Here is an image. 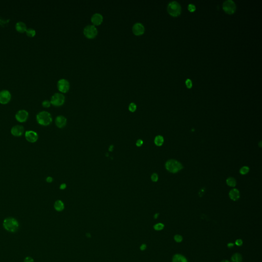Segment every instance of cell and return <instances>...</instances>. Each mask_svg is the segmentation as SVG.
Instances as JSON below:
<instances>
[{
  "label": "cell",
  "instance_id": "36",
  "mask_svg": "<svg viewBox=\"0 0 262 262\" xmlns=\"http://www.w3.org/2000/svg\"><path fill=\"white\" fill-rule=\"evenodd\" d=\"M146 248V244H142L140 246V249L141 251L145 250Z\"/></svg>",
  "mask_w": 262,
  "mask_h": 262
},
{
  "label": "cell",
  "instance_id": "37",
  "mask_svg": "<svg viewBox=\"0 0 262 262\" xmlns=\"http://www.w3.org/2000/svg\"><path fill=\"white\" fill-rule=\"evenodd\" d=\"M66 187H67V185H66V184H65V183H62V184H61L60 185V186H59L60 189H62V190H64V189H66Z\"/></svg>",
  "mask_w": 262,
  "mask_h": 262
},
{
  "label": "cell",
  "instance_id": "31",
  "mask_svg": "<svg viewBox=\"0 0 262 262\" xmlns=\"http://www.w3.org/2000/svg\"><path fill=\"white\" fill-rule=\"evenodd\" d=\"M151 179L153 182H157L158 180V176L156 173H154L152 174L151 176Z\"/></svg>",
  "mask_w": 262,
  "mask_h": 262
},
{
  "label": "cell",
  "instance_id": "28",
  "mask_svg": "<svg viewBox=\"0 0 262 262\" xmlns=\"http://www.w3.org/2000/svg\"><path fill=\"white\" fill-rule=\"evenodd\" d=\"M174 240H175V241H176V242L180 243V242H182L183 238H182V237L181 235H179V234H176V235H175Z\"/></svg>",
  "mask_w": 262,
  "mask_h": 262
},
{
  "label": "cell",
  "instance_id": "23",
  "mask_svg": "<svg viewBox=\"0 0 262 262\" xmlns=\"http://www.w3.org/2000/svg\"><path fill=\"white\" fill-rule=\"evenodd\" d=\"M26 33L28 37L33 38L36 34V31L33 28H28L26 31Z\"/></svg>",
  "mask_w": 262,
  "mask_h": 262
},
{
  "label": "cell",
  "instance_id": "20",
  "mask_svg": "<svg viewBox=\"0 0 262 262\" xmlns=\"http://www.w3.org/2000/svg\"><path fill=\"white\" fill-rule=\"evenodd\" d=\"M154 142L157 146H161L164 142V138L162 136H157L154 139Z\"/></svg>",
  "mask_w": 262,
  "mask_h": 262
},
{
  "label": "cell",
  "instance_id": "3",
  "mask_svg": "<svg viewBox=\"0 0 262 262\" xmlns=\"http://www.w3.org/2000/svg\"><path fill=\"white\" fill-rule=\"evenodd\" d=\"M165 167L167 170L172 173H176L183 168L182 164L177 160L171 159L168 160L165 164Z\"/></svg>",
  "mask_w": 262,
  "mask_h": 262
},
{
  "label": "cell",
  "instance_id": "32",
  "mask_svg": "<svg viewBox=\"0 0 262 262\" xmlns=\"http://www.w3.org/2000/svg\"><path fill=\"white\" fill-rule=\"evenodd\" d=\"M185 84H186V85L187 87L188 88H191V87H192V86H193L192 81L190 79H187L186 80Z\"/></svg>",
  "mask_w": 262,
  "mask_h": 262
},
{
  "label": "cell",
  "instance_id": "13",
  "mask_svg": "<svg viewBox=\"0 0 262 262\" xmlns=\"http://www.w3.org/2000/svg\"><path fill=\"white\" fill-rule=\"evenodd\" d=\"M103 16L99 13H95L91 17V22L94 26H98L103 22Z\"/></svg>",
  "mask_w": 262,
  "mask_h": 262
},
{
  "label": "cell",
  "instance_id": "26",
  "mask_svg": "<svg viewBox=\"0 0 262 262\" xmlns=\"http://www.w3.org/2000/svg\"><path fill=\"white\" fill-rule=\"evenodd\" d=\"M249 171V168L247 166H243L240 169V173L242 175H245L247 174Z\"/></svg>",
  "mask_w": 262,
  "mask_h": 262
},
{
  "label": "cell",
  "instance_id": "11",
  "mask_svg": "<svg viewBox=\"0 0 262 262\" xmlns=\"http://www.w3.org/2000/svg\"><path fill=\"white\" fill-rule=\"evenodd\" d=\"M28 118V113L24 110L19 111L16 115L15 118L19 122H24L26 121Z\"/></svg>",
  "mask_w": 262,
  "mask_h": 262
},
{
  "label": "cell",
  "instance_id": "22",
  "mask_svg": "<svg viewBox=\"0 0 262 262\" xmlns=\"http://www.w3.org/2000/svg\"><path fill=\"white\" fill-rule=\"evenodd\" d=\"M226 183L228 186L231 187H234L237 184V182L235 179L233 177L228 178L226 180Z\"/></svg>",
  "mask_w": 262,
  "mask_h": 262
},
{
  "label": "cell",
  "instance_id": "33",
  "mask_svg": "<svg viewBox=\"0 0 262 262\" xmlns=\"http://www.w3.org/2000/svg\"><path fill=\"white\" fill-rule=\"evenodd\" d=\"M143 141L142 139H138L137 140L136 142V145L138 147L141 146L143 145Z\"/></svg>",
  "mask_w": 262,
  "mask_h": 262
},
{
  "label": "cell",
  "instance_id": "39",
  "mask_svg": "<svg viewBox=\"0 0 262 262\" xmlns=\"http://www.w3.org/2000/svg\"><path fill=\"white\" fill-rule=\"evenodd\" d=\"M227 246H228V248H232V247H233V246H234V244L232 243H228V244H227Z\"/></svg>",
  "mask_w": 262,
  "mask_h": 262
},
{
  "label": "cell",
  "instance_id": "19",
  "mask_svg": "<svg viewBox=\"0 0 262 262\" xmlns=\"http://www.w3.org/2000/svg\"><path fill=\"white\" fill-rule=\"evenodd\" d=\"M173 262H187V259L181 254H175L173 258Z\"/></svg>",
  "mask_w": 262,
  "mask_h": 262
},
{
  "label": "cell",
  "instance_id": "41",
  "mask_svg": "<svg viewBox=\"0 0 262 262\" xmlns=\"http://www.w3.org/2000/svg\"><path fill=\"white\" fill-rule=\"evenodd\" d=\"M159 213H156V214H155V215H154V219H157V218H158V216H159Z\"/></svg>",
  "mask_w": 262,
  "mask_h": 262
},
{
  "label": "cell",
  "instance_id": "5",
  "mask_svg": "<svg viewBox=\"0 0 262 262\" xmlns=\"http://www.w3.org/2000/svg\"><path fill=\"white\" fill-rule=\"evenodd\" d=\"M84 34L85 37L89 39L95 38L98 34V30L93 25H87L84 28Z\"/></svg>",
  "mask_w": 262,
  "mask_h": 262
},
{
  "label": "cell",
  "instance_id": "30",
  "mask_svg": "<svg viewBox=\"0 0 262 262\" xmlns=\"http://www.w3.org/2000/svg\"><path fill=\"white\" fill-rule=\"evenodd\" d=\"M188 9L189 10V11L191 12H194L196 10V6L195 5L193 4H189L188 6Z\"/></svg>",
  "mask_w": 262,
  "mask_h": 262
},
{
  "label": "cell",
  "instance_id": "7",
  "mask_svg": "<svg viewBox=\"0 0 262 262\" xmlns=\"http://www.w3.org/2000/svg\"><path fill=\"white\" fill-rule=\"evenodd\" d=\"M223 8L224 11L228 14H233L236 10V5L232 0H227L223 4Z\"/></svg>",
  "mask_w": 262,
  "mask_h": 262
},
{
  "label": "cell",
  "instance_id": "35",
  "mask_svg": "<svg viewBox=\"0 0 262 262\" xmlns=\"http://www.w3.org/2000/svg\"><path fill=\"white\" fill-rule=\"evenodd\" d=\"M24 262H34L33 260L30 257H26L24 260Z\"/></svg>",
  "mask_w": 262,
  "mask_h": 262
},
{
  "label": "cell",
  "instance_id": "21",
  "mask_svg": "<svg viewBox=\"0 0 262 262\" xmlns=\"http://www.w3.org/2000/svg\"><path fill=\"white\" fill-rule=\"evenodd\" d=\"M232 262H242V256L239 253H234L232 257Z\"/></svg>",
  "mask_w": 262,
  "mask_h": 262
},
{
  "label": "cell",
  "instance_id": "17",
  "mask_svg": "<svg viewBox=\"0 0 262 262\" xmlns=\"http://www.w3.org/2000/svg\"><path fill=\"white\" fill-rule=\"evenodd\" d=\"M15 29L19 33H24L27 29L26 24L23 22H19L15 25Z\"/></svg>",
  "mask_w": 262,
  "mask_h": 262
},
{
  "label": "cell",
  "instance_id": "42",
  "mask_svg": "<svg viewBox=\"0 0 262 262\" xmlns=\"http://www.w3.org/2000/svg\"><path fill=\"white\" fill-rule=\"evenodd\" d=\"M113 147H114V146H110V147H109V151H110V152H112L113 150Z\"/></svg>",
  "mask_w": 262,
  "mask_h": 262
},
{
  "label": "cell",
  "instance_id": "1",
  "mask_svg": "<svg viewBox=\"0 0 262 262\" xmlns=\"http://www.w3.org/2000/svg\"><path fill=\"white\" fill-rule=\"evenodd\" d=\"M3 226L5 229L10 233H14L19 228L18 221L13 218H7L4 220Z\"/></svg>",
  "mask_w": 262,
  "mask_h": 262
},
{
  "label": "cell",
  "instance_id": "6",
  "mask_svg": "<svg viewBox=\"0 0 262 262\" xmlns=\"http://www.w3.org/2000/svg\"><path fill=\"white\" fill-rule=\"evenodd\" d=\"M65 97L61 93H56L52 95L51 98V104L54 106L59 107L62 106L65 102Z\"/></svg>",
  "mask_w": 262,
  "mask_h": 262
},
{
  "label": "cell",
  "instance_id": "10",
  "mask_svg": "<svg viewBox=\"0 0 262 262\" xmlns=\"http://www.w3.org/2000/svg\"><path fill=\"white\" fill-rule=\"evenodd\" d=\"M145 28L143 25L140 23H136L133 25L132 31L136 35H141L145 32Z\"/></svg>",
  "mask_w": 262,
  "mask_h": 262
},
{
  "label": "cell",
  "instance_id": "15",
  "mask_svg": "<svg viewBox=\"0 0 262 262\" xmlns=\"http://www.w3.org/2000/svg\"><path fill=\"white\" fill-rule=\"evenodd\" d=\"M55 124L58 127L63 128L65 127L67 122L66 118L62 115H59L56 117L55 119Z\"/></svg>",
  "mask_w": 262,
  "mask_h": 262
},
{
  "label": "cell",
  "instance_id": "4",
  "mask_svg": "<svg viewBox=\"0 0 262 262\" xmlns=\"http://www.w3.org/2000/svg\"><path fill=\"white\" fill-rule=\"evenodd\" d=\"M167 11L173 17H177L181 13V7L177 1H172L168 4Z\"/></svg>",
  "mask_w": 262,
  "mask_h": 262
},
{
  "label": "cell",
  "instance_id": "14",
  "mask_svg": "<svg viewBox=\"0 0 262 262\" xmlns=\"http://www.w3.org/2000/svg\"><path fill=\"white\" fill-rule=\"evenodd\" d=\"M24 132V127L22 126L17 125L15 126L11 129V133L14 136H20L23 135Z\"/></svg>",
  "mask_w": 262,
  "mask_h": 262
},
{
  "label": "cell",
  "instance_id": "29",
  "mask_svg": "<svg viewBox=\"0 0 262 262\" xmlns=\"http://www.w3.org/2000/svg\"><path fill=\"white\" fill-rule=\"evenodd\" d=\"M51 105V104L50 101H49L48 100H45L43 101V102H42V106H43V107H46V108H47V107H50Z\"/></svg>",
  "mask_w": 262,
  "mask_h": 262
},
{
  "label": "cell",
  "instance_id": "43",
  "mask_svg": "<svg viewBox=\"0 0 262 262\" xmlns=\"http://www.w3.org/2000/svg\"><path fill=\"white\" fill-rule=\"evenodd\" d=\"M221 262H229L228 260H223L222 261H221Z\"/></svg>",
  "mask_w": 262,
  "mask_h": 262
},
{
  "label": "cell",
  "instance_id": "38",
  "mask_svg": "<svg viewBox=\"0 0 262 262\" xmlns=\"http://www.w3.org/2000/svg\"><path fill=\"white\" fill-rule=\"evenodd\" d=\"M46 181L48 183H51L53 181V178L51 177H48L46 178Z\"/></svg>",
  "mask_w": 262,
  "mask_h": 262
},
{
  "label": "cell",
  "instance_id": "25",
  "mask_svg": "<svg viewBox=\"0 0 262 262\" xmlns=\"http://www.w3.org/2000/svg\"><path fill=\"white\" fill-rule=\"evenodd\" d=\"M137 109V106L134 103V102H131V103L129 106V110L131 112H134Z\"/></svg>",
  "mask_w": 262,
  "mask_h": 262
},
{
  "label": "cell",
  "instance_id": "8",
  "mask_svg": "<svg viewBox=\"0 0 262 262\" xmlns=\"http://www.w3.org/2000/svg\"><path fill=\"white\" fill-rule=\"evenodd\" d=\"M58 88L61 93H66L70 89V83L66 79H60L58 82Z\"/></svg>",
  "mask_w": 262,
  "mask_h": 262
},
{
  "label": "cell",
  "instance_id": "12",
  "mask_svg": "<svg viewBox=\"0 0 262 262\" xmlns=\"http://www.w3.org/2000/svg\"><path fill=\"white\" fill-rule=\"evenodd\" d=\"M25 137L26 140L31 143H34L38 139V134L34 131H28L25 133Z\"/></svg>",
  "mask_w": 262,
  "mask_h": 262
},
{
  "label": "cell",
  "instance_id": "9",
  "mask_svg": "<svg viewBox=\"0 0 262 262\" xmlns=\"http://www.w3.org/2000/svg\"><path fill=\"white\" fill-rule=\"evenodd\" d=\"M11 98V94L8 90H3L0 92V104L3 105L8 104Z\"/></svg>",
  "mask_w": 262,
  "mask_h": 262
},
{
  "label": "cell",
  "instance_id": "24",
  "mask_svg": "<svg viewBox=\"0 0 262 262\" xmlns=\"http://www.w3.org/2000/svg\"><path fill=\"white\" fill-rule=\"evenodd\" d=\"M164 227V224H163L162 223H157V224H155V225H154V228L155 230L160 231V230H162L163 229Z\"/></svg>",
  "mask_w": 262,
  "mask_h": 262
},
{
  "label": "cell",
  "instance_id": "2",
  "mask_svg": "<svg viewBox=\"0 0 262 262\" xmlns=\"http://www.w3.org/2000/svg\"><path fill=\"white\" fill-rule=\"evenodd\" d=\"M37 120L39 125L43 126H47L52 122V118L49 112L42 111L39 112L37 115Z\"/></svg>",
  "mask_w": 262,
  "mask_h": 262
},
{
  "label": "cell",
  "instance_id": "34",
  "mask_svg": "<svg viewBox=\"0 0 262 262\" xmlns=\"http://www.w3.org/2000/svg\"><path fill=\"white\" fill-rule=\"evenodd\" d=\"M235 244L236 245H237L238 246H242V244H243V241L241 239H238L235 241Z\"/></svg>",
  "mask_w": 262,
  "mask_h": 262
},
{
  "label": "cell",
  "instance_id": "16",
  "mask_svg": "<svg viewBox=\"0 0 262 262\" xmlns=\"http://www.w3.org/2000/svg\"><path fill=\"white\" fill-rule=\"evenodd\" d=\"M240 197V192L237 189L234 188L229 192V197L233 201H237Z\"/></svg>",
  "mask_w": 262,
  "mask_h": 262
},
{
  "label": "cell",
  "instance_id": "18",
  "mask_svg": "<svg viewBox=\"0 0 262 262\" xmlns=\"http://www.w3.org/2000/svg\"><path fill=\"white\" fill-rule=\"evenodd\" d=\"M54 208L58 212H61L64 209L65 205L63 202L61 200H57L54 205Z\"/></svg>",
  "mask_w": 262,
  "mask_h": 262
},
{
  "label": "cell",
  "instance_id": "27",
  "mask_svg": "<svg viewBox=\"0 0 262 262\" xmlns=\"http://www.w3.org/2000/svg\"><path fill=\"white\" fill-rule=\"evenodd\" d=\"M9 22V19H5L2 18H0V25L1 26L4 27L5 26L7 25L8 23Z\"/></svg>",
  "mask_w": 262,
  "mask_h": 262
},
{
  "label": "cell",
  "instance_id": "40",
  "mask_svg": "<svg viewBox=\"0 0 262 262\" xmlns=\"http://www.w3.org/2000/svg\"><path fill=\"white\" fill-rule=\"evenodd\" d=\"M86 237H87V238H91V233H86Z\"/></svg>",
  "mask_w": 262,
  "mask_h": 262
}]
</instances>
